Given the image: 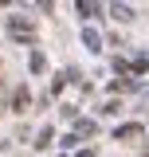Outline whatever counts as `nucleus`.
I'll list each match as a JSON object with an SVG mask.
<instances>
[{"label":"nucleus","mask_w":149,"mask_h":157,"mask_svg":"<svg viewBox=\"0 0 149 157\" xmlns=\"http://www.w3.org/2000/svg\"><path fill=\"white\" fill-rule=\"evenodd\" d=\"M145 157H149V153H145Z\"/></svg>","instance_id":"nucleus-1"}]
</instances>
